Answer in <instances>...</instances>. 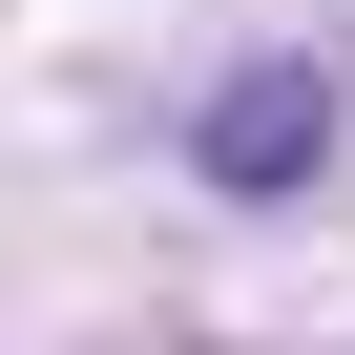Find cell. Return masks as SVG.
I'll list each match as a JSON object with an SVG mask.
<instances>
[{"mask_svg":"<svg viewBox=\"0 0 355 355\" xmlns=\"http://www.w3.org/2000/svg\"><path fill=\"white\" fill-rule=\"evenodd\" d=\"M313 146H334V84H313V63H251V84L209 105V189H293Z\"/></svg>","mask_w":355,"mask_h":355,"instance_id":"cell-1","label":"cell"}]
</instances>
